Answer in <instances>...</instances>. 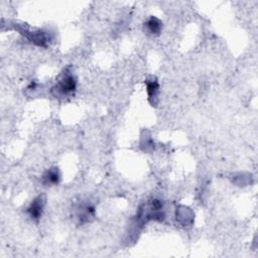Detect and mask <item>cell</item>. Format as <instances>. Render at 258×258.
Here are the masks:
<instances>
[{
    "mask_svg": "<svg viewBox=\"0 0 258 258\" xmlns=\"http://www.w3.org/2000/svg\"><path fill=\"white\" fill-rule=\"evenodd\" d=\"M146 91L148 95V100L150 102V104L157 105L159 101V93H160V85L158 81L151 80L146 82Z\"/></svg>",
    "mask_w": 258,
    "mask_h": 258,
    "instance_id": "7",
    "label": "cell"
},
{
    "mask_svg": "<svg viewBox=\"0 0 258 258\" xmlns=\"http://www.w3.org/2000/svg\"><path fill=\"white\" fill-rule=\"evenodd\" d=\"M77 89V80L70 72L64 73L61 79L51 88V93L56 98L64 99L71 97Z\"/></svg>",
    "mask_w": 258,
    "mask_h": 258,
    "instance_id": "1",
    "label": "cell"
},
{
    "mask_svg": "<svg viewBox=\"0 0 258 258\" xmlns=\"http://www.w3.org/2000/svg\"><path fill=\"white\" fill-rule=\"evenodd\" d=\"M144 31L149 35H159L162 31V21L156 16H150L144 24Z\"/></svg>",
    "mask_w": 258,
    "mask_h": 258,
    "instance_id": "4",
    "label": "cell"
},
{
    "mask_svg": "<svg viewBox=\"0 0 258 258\" xmlns=\"http://www.w3.org/2000/svg\"><path fill=\"white\" fill-rule=\"evenodd\" d=\"M42 180L46 187L57 186L61 180V174L58 167H51V169L48 170L44 174Z\"/></svg>",
    "mask_w": 258,
    "mask_h": 258,
    "instance_id": "6",
    "label": "cell"
},
{
    "mask_svg": "<svg viewBox=\"0 0 258 258\" xmlns=\"http://www.w3.org/2000/svg\"><path fill=\"white\" fill-rule=\"evenodd\" d=\"M29 32V33H25V35L28 36V38L32 43L35 44L36 46L47 47L48 43H49V41H50L49 33H48L47 32L37 31V32Z\"/></svg>",
    "mask_w": 258,
    "mask_h": 258,
    "instance_id": "5",
    "label": "cell"
},
{
    "mask_svg": "<svg viewBox=\"0 0 258 258\" xmlns=\"http://www.w3.org/2000/svg\"><path fill=\"white\" fill-rule=\"evenodd\" d=\"M75 217L81 225L91 222L95 218V208L90 203H81L76 206Z\"/></svg>",
    "mask_w": 258,
    "mask_h": 258,
    "instance_id": "2",
    "label": "cell"
},
{
    "mask_svg": "<svg viewBox=\"0 0 258 258\" xmlns=\"http://www.w3.org/2000/svg\"><path fill=\"white\" fill-rule=\"evenodd\" d=\"M46 206V197L38 196L36 197L29 206L28 215L33 221H38L44 214V209Z\"/></svg>",
    "mask_w": 258,
    "mask_h": 258,
    "instance_id": "3",
    "label": "cell"
}]
</instances>
